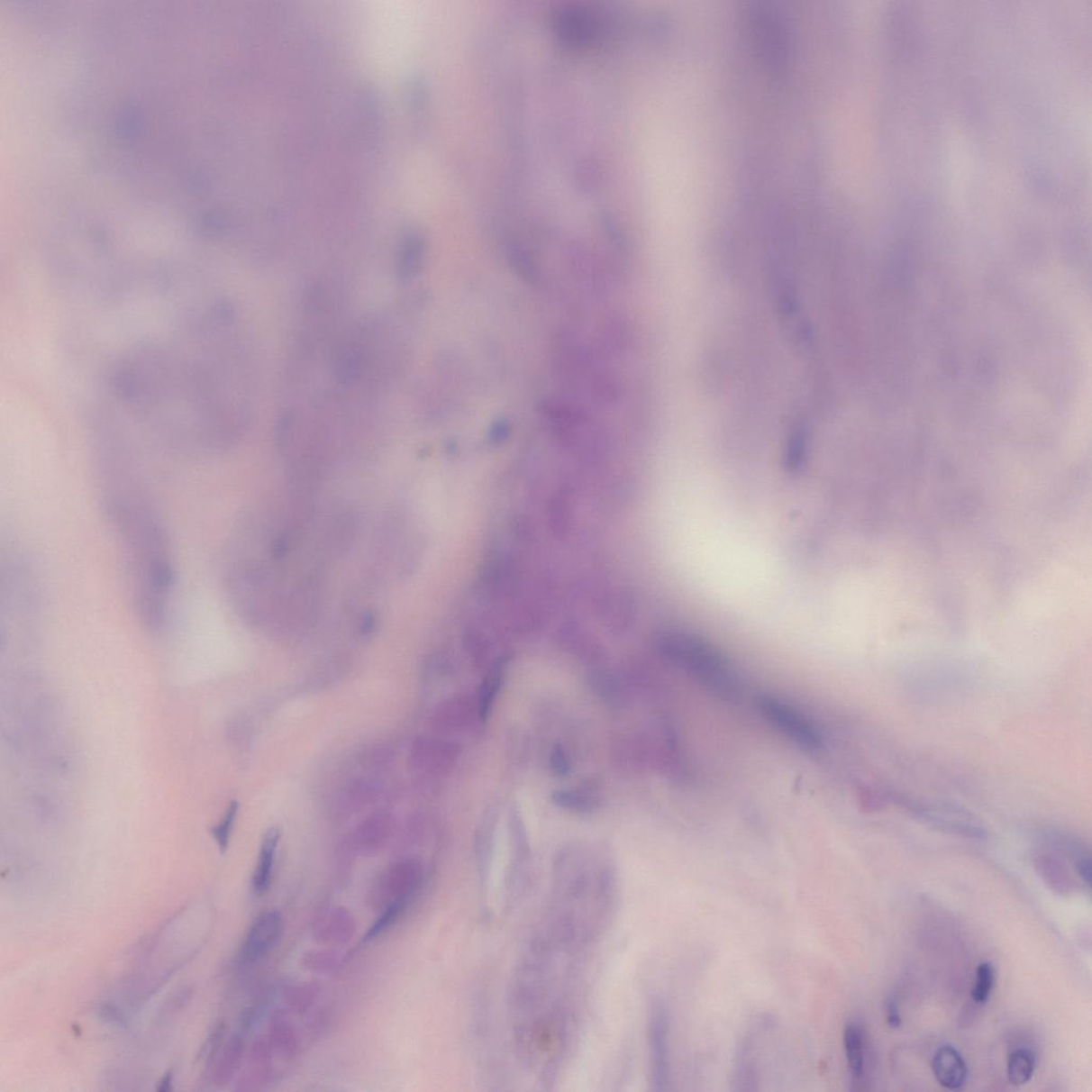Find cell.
I'll return each mask as SVG.
<instances>
[{"label":"cell","instance_id":"25","mask_svg":"<svg viewBox=\"0 0 1092 1092\" xmlns=\"http://www.w3.org/2000/svg\"><path fill=\"white\" fill-rule=\"evenodd\" d=\"M557 805L577 812H590L595 807L594 800L588 795L578 792L560 791L553 795Z\"/></svg>","mask_w":1092,"mask_h":1092},{"label":"cell","instance_id":"16","mask_svg":"<svg viewBox=\"0 0 1092 1092\" xmlns=\"http://www.w3.org/2000/svg\"><path fill=\"white\" fill-rule=\"evenodd\" d=\"M844 1048L848 1068L853 1082L859 1083L865 1073V1038L861 1026L856 1022L847 1024L844 1030Z\"/></svg>","mask_w":1092,"mask_h":1092},{"label":"cell","instance_id":"29","mask_svg":"<svg viewBox=\"0 0 1092 1092\" xmlns=\"http://www.w3.org/2000/svg\"><path fill=\"white\" fill-rule=\"evenodd\" d=\"M551 769L557 776L566 777L570 774L571 764L565 751L560 747H556L551 755Z\"/></svg>","mask_w":1092,"mask_h":1092},{"label":"cell","instance_id":"17","mask_svg":"<svg viewBox=\"0 0 1092 1092\" xmlns=\"http://www.w3.org/2000/svg\"><path fill=\"white\" fill-rule=\"evenodd\" d=\"M245 1036L241 1032H237L220 1051L216 1073H214L218 1085H226L233 1078L242 1060L243 1052H245Z\"/></svg>","mask_w":1092,"mask_h":1092},{"label":"cell","instance_id":"4","mask_svg":"<svg viewBox=\"0 0 1092 1092\" xmlns=\"http://www.w3.org/2000/svg\"><path fill=\"white\" fill-rule=\"evenodd\" d=\"M660 647L666 659L718 699L727 703L741 700L742 687L735 668L705 639L687 632H670L661 637Z\"/></svg>","mask_w":1092,"mask_h":1092},{"label":"cell","instance_id":"10","mask_svg":"<svg viewBox=\"0 0 1092 1092\" xmlns=\"http://www.w3.org/2000/svg\"><path fill=\"white\" fill-rule=\"evenodd\" d=\"M394 828L395 819L390 812H374L354 830L351 839L353 851L364 856L375 855L391 840Z\"/></svg>","mask_w":1092,"mask_h":1092},{"label":"cell","instance_id":"12","mask_svg":"<svg viewBox=\"0 0 1092 1092\" xmlns=\"http://www.w3.org/2000/svg\"><path fill=\"white\" fill-rule=\"evenodd\" d=\"M932 1068L937 1082L946 1089L960 1090L967 1083V1062L951 1045H943L938 1049L933 1056Z\"/></svg>","mask_w":1092,"mask_h":1092},{"label":"cell","instance_id":"21","mask_svg":"<svg viewBox=\"0 0 1092 1092\" xmlns=\"http://www.w3.org/2000/svg\"><path fill=\"white\" fill-rule=\"evenodd\" d=\"M408 905L409 904L396 902L387 905V907L380 910L379 915H378L377 919L373 923V925H371L369 928V931L366 932L364 941H366V942H369V941H374L377 938L383 936V934H385L387 932L390 931L395 924H396V922L400 919V916L403 915L404 911L406 907H408Z\"/></svg>","mask_w":1092,"mask_h":1092},{"label":"cell","instance_id":"27","mask_svg":"<svg viewBox=\"0 0 1092 1092\" xmlns=\"http://www.w3.org/2000/svg\"><path fill=\"white\" fill-rule=\"evenodd\" d=\"M317 990L316 987L313 985H304L290 989L287 995L289 1007L296 1013H305L316 1000Z\"/></svg>","mask_w":1092,"mask_h":1092},{"label":"cell","instance_id":"14","mask_svg":"<svg viewBox=\"0 0 1092 1092\" xmlns=\"http://www.w3.org/2000/svg\"><path fill=\"white\" fill-rule=\"evenodd\" d=\"M278 841H280V832L277 828H272L267 832L263 843H261L252 880L253 891L258 896H263L271 886Z\"/></svg>","mask_w":1092,"mask_h":1092},{"label":"cell","instance_id":"20","mask_svg":"<svg viewBox=\"0 0 1092 1092\" xmlns=\"http://www.w3.org/2000/svg\"><path fill=\"white\" fill-rule=\"evenodd\" d=\"M423 255L422 241L412 238L405 243L399 253L397 263V277L399 280L406 281L421 269Z\"/></svg>","mask_w":1092,"mask_h":1092},{"label":"cell","instance_id":"30","mask_svg":"<svg viewBox=\"0 0 1092 1092\" xmlns=\"http://www.w3.org/2000/svg\"><path fill=\"white\" fill-rule=\"evenodd\" d=\"M886 1015L887 1025L891 1028H898L900 1024H902V1019H900L897 1004L893 997H888L887 1000Z\"/></svg>","mask_w":1092,"mask_h":1092},{"label":"cell","instance_id":"2","mask_svg":"<svg viewBox=\"0 0 1092 1092\" xmlns=\"http://www.w3.org/2000/svg\"><path fill=\"white\" fill-rule=\"evenodd\" d=\"M585 950L536 926L510 989L516 1051L542 1083L553 1082L570 1045Z\"/></svg>","mask_w":1092,"mask_h":1092},{"label":"cell","instance_id":"11","mask_svg":"<svg viewBox=\"0 0 1092 1092\" xmlns=\"http://www.w3.org/2000/svg\"><path fill=\"white\" fill-rule=\"evenodd\" d=\"M356 929V920L350 911L334 908L319 917L313 934L318 944L336 948L350 942Z\"/></svg>","mask_w":1092,"mask_h":1092},{"label":"cell","instance_id":"24","mask_svg":"<svg viewBox=\"0 0 1092 1092\" xmlns=\"http://www.w3.org/2000/svg\"><path fill=\"white\" fill-rule=\"evenodd\" d=\"M306 969L315 972H329L339 966L340 956L333 951H311L302 958Z\"/></svg>","mask_w":1092,"mask_h":1092},{"label":"cell","instance_id":"3","mask_svg":"<svg viewBox=\"0 0 1092 1092\" xmlns=\"http://www.w3.org/2000/svg\"><path fill=\"white\" fill-rule=\"evenodd\" d=\"M549 896L544 914L597 941L611 922L617 892L608 868L566 859L555 871Z\"/></svg>","mask_w":1092,"mask_h":1092},{"label":"cell","instance_id":"32","mask_svg":"<svg viewBox=\"0 0 1092 1092\" xmlns=\"http://www.w3.org/2000/svg\"><path fill=\"white\" fill-rule=\"evenodd\" d=\"M172 1084H173V1072L169 1071V1072H167L165 1074V1076H162L160 1082L159 1084V1088H157V1090L169 1091L171 1089Z\"/></svg>","mask_w":1092,"mask_h":1092},{"label":"cell","instance_id":"7","mask_svg":"<svg viewBox=\"0 0 1092 1092\" xmlns=\"http://www.w3.org/2000/svg\"><path fill=\"white\" fill-rule=\"evenodd\" d=\"M423 869L415 859H404L390 865L370 894V904L382 910L392 903L409 904L423 886Z\"/></svg>","mask_w":1092,"mask_h":1092},{"label":"cell","instance_id":"6","mask_svg":"<svg viewBox=\"0 0 1092 1092\" xmlns=\"http://www.w3.org/2000/svg\"><path fill=\"white\" fill-rule=\"evenodd\" d=\"M757 705L768 723L796 746L806 752H816L822 749V736L814 724L793 706L768 695L759 696Z\"/></svg>","mask_w":1092,"mask_h":1092},{"label":"cell","instance_id":"5","mask_svg":"<svg viewBox=\"0 0 1092 1092\" xmlns=\"http://www.w3.org/2000/svg\"><path fill=\"white\" fill-rule=\"evenodd\" d=\"M893 803L909 815L929 827L962 838L984 840L987 830L971 813L955 805L932 803V801L905 797L903 795L890 796Z\"/></svg>","mask_w":1092,"mask_h":1092},{"label":"cell","instance_id":"26","mask_svg":"<svg viewBox=\"0 0 1092 1092\" xmlns=\"http://www.w3.org/2000/svg\"><path fill=\"white\" fill-rule=\"evenodd\" d=\"M359 366H361V359L358 352L352 348H344L336 361V373L342 381H350L357 378Z\"/></svg>","mask_w":1092,"mask_h":1092},{"label":"cell","instance_id":"19","mask_svg":"<svg viewBox=\"0 0 1092 1092\" xmlns=\"http://www.w3.org/2000/svg\"><path fill=\"white\" fill-rule=\"evenodd\" d=\"M1036 1059L1032 1051L1018 1049L1010 1053L1007 1060V1077L1010 1084L1022 1086L1030 1082L1035 1072Z\"/></svg>","mask_w":1092,"mask_h":1092},{"label":"cell","instance_id":"8","mask_svg":"<svg viewBox=\"0 0 1092 1092\" xmlns=\"http://www.w3.org/2000/svg\"><path fill=\"white\" fill-rule=\"evenodd\" d=\"M650 1082L655 1091L668 1089L669 1084V1022L663 1004L651 1007L649 1016Z\"/></svg>","mask_w":1092,"mask_h":1092},{"label":"cell","instance_id":"1","mask_svg":"<svg viewBox=\"0 0 1092 1092\" xmlns=\"http://www.w3.org/2000/svg\"><path fill=\"white\" fill-rule=\"evenodd\" d=\"M98 496L129 575L133 607L148 629L169 618L176 562L169 532L138 459L121 441L103 439L95 452Z\"/></svg>","mask_w":1092,"mask_h":1092},{"label":"cell","instance_id":"23","mask_svg":"<svg viewBox=\"0 0 1092 1092\" xmlns=\"http://www.w3.org/2000/svg\"><path fill=\"white\" fill-rule=\"evenodd\" d=\"M996 983V971L991 962L980 963L976 971V983L972 990V1000L985 1004L989 1000Z\"/></svg>","mask_w":1092,"mask_h":1092},{"label":"cell","instance_id":"28","mask_svg":"<svg viewBox=\"0 0 1092 1092\" xmlns=\"http://www.w3.org/2000/svg\"><path fill=\"white\" fill-rule=\"evenodd\" d=\"M237 811H238L237 803H232L229 806L228 811H226L225 815L223 818V821L220 822L217 824V826L214 827L213 830L214 839H216L217 843L220 847V850H222V851H225L226 848H228L230 835H231L232 828H233V824H234L235 818L237 815Z\"/></svg>","mask_w":1092,"mask_h":1092},{"label":"cell","instance_id":"9","mask_svg":"<svg viewBox=\"0 0 1092 1092\" xmlns=\"http://www.w3.org/2000/svg\"><path fill=\"white\" fill-rule=\"evenodd\" d=\"M283 932V917L280 912H264L255 919L243 938L241 958L242 962L251 964L264 958L278 943Z\"/></svg>","mask_w":1092,"mask_h":1092},{"label":"cell","instance_id":"31","mask_svg":"<svg viewBox=\"0 0 1092 1092\" xmlns=\"http://www.w3.org/2000/svg\"><path fill=\"white\" fill-rule=\"evenodd\" d=\"M1076 869H1077L1078 874L1079 875L1080 878H1082L1086 882V885H1087L1090 887H1091L1090 858L1085 857V856L1078 857V859L1077 860V862H1076Z\"/></svg>","mask_w":1092,"mask_h":1092},{"label":"cell","instance_id":"22","mask_svg":"<svg viewBox=\"0 0 1092 1092\" xmlns=\"http://www.w3.org/2000/svg\"><path fill=\"white\" fill-rule=\"evenodd\" d=\"M503 673L504 663L501 661V663L493 666L489 675L487 676L484 683H482L479 699V713L482 720H485L489 715L493 701H495L499 689H501Z\"/></svg>","mask_w":1092,"mask_h":1092},{"label":"cell","instance_id":"13","mask_svg":"<svg viewBox=\"0 0 1092 1092\" xmlns=\"http://www.w3.org/2000/svg\"><path fill=\"white\" fill-rule=\"evenodd\" d=\"M451 760V749L446 743L425 739H417L412 743L409 752V766L420 772H434L446 768Z\"/></svg>","mask_w":1092,"mask_h":1092},{"label":"cell","instance_id":"15","mask_svg":"<svg viewBox=\"0 0 1092 1092\" xmlns=\"http://www.w3.org/2000/svg\"><path fill=\"white\" fill-rule=\"evenodd\" d=\"M377 793L375 782L365 779L353 781L342 789L336 799L335 814L341 817L356 814L375 799Z\"/></svg>","mask_w":1092,"mask_h":1092},{"label":"cell","instance_id":"18","mask_svg":"<svg viewBox=\"0 0 1092 1092\" xmlns=\"http://www.w3.org/2000/svg\"><path fill=\"white\" fill-rule=\"evenodd\" d=\"M270 1047L275 1052L280 1054L284 1059H293L298 1054L299 1039L295 1028L283 1018H277L272 1022L268 1035Z\"/></svg>","mask_w":1092,"mask_h":1092}]
</instances>
